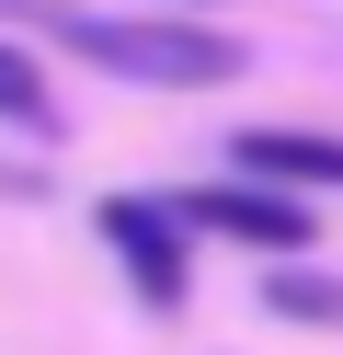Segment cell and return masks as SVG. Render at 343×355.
<instances>
[{"label":"cell","mask_w":343,"mask_h":355,"mask_svg":"<svg viewBox=\"0 0 343 355\" xmlns=\"http://www.w3.org/2000/svg\"><path fill=\"white\" fill-rule=\"evenodd\" d=\"M46 35H58L80 69L103 80H149V92H218V80H240V35L218 24H183V12H46Z\"/></svg>","instance_id":"obj_1"},{"label":"cell","mask_w":343,"mask_h":355,"mask_svg":"<svg viewBox=\"0 0 343 355\" xmlns=\"http://www.w3.org/2000/svg\"><path fill=\"white\" fill-rule=\"evenodd\" d=\"M91 230H103V252L126 263L137 309H160V321H172V309L195 298V218H183L172 195H103V207H91Z\"/></svg>","instance_id":"obj_2"},{"label":"cell","mask_w":343,"mask_h":355,"mask_svg":"<svg viewBox=\"0 0 343 355\" xmlns=\"http://www.w3.org/2000/svg\"><path fill=\"white\" fill-rule=\"evenodd\" d=\"M183 218H195L206 241H240V252H309V207H297V195H274L263 172H240V184H195V195H172Z\"/></svg>","instance_id":"obj_3"},{"label":"cell","mask_w":343,"mask_h":355,"mask_svg":"<svg viewBox=\"0 0 343 355\" xmlns=\"http://www.w3.org/2000/svg\"><path fill=\"white\" fill-rule=\"evenodd\" d=\"M229 172H263V184H332L343 195V138L332 126H240Z\"/></svg>","instance_id":"obj_4"},{"label":"cell","mask_w":343,"mask_h":355,"mask_svg":"<svg viewBox=\"0 0 343 355\" xmlns=\"http://www.w3.org/2000/svg\"><path fill=\"white\" fill-rule=\"evenodd\" d=\"M263 309H274V321H309V332H343V275H309L297 252H274Z\"/></svg>","instance_id":"obj_5"},{"label":"cell","mask_w":343,"mask_h":355,"mask_svg":"<svg viewBox=\"0 0 343 355\" xmlns=\"http://www.w3.org/2000/svg\"><path fill=\"white\" fill-rule=\"evenodd\" d=\"M0 126H35V138L58 126V115H46V69H35V46H12V35H0Z\"/></svg>","instance_id":"obj_6"}]
</instances>
